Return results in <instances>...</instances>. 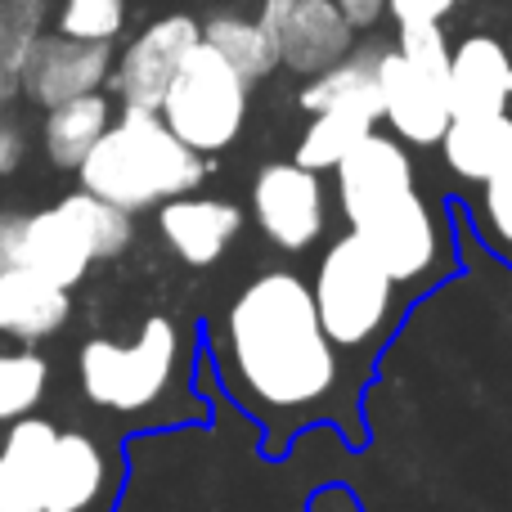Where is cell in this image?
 <instances>
[{
  "mask_svg": "<svg viewBox=\"0 0 512 512\" xmlns=\"http://www.w3.org/2000/svg\"><path fill=\"white\" fill-rule=\"evenodd\" d=\"M225 364L252 409L301 418L333 391L337 355L310 288L288 270H270L239 292L225 315Z\"/></svg>",
  "mask_w": 512,
  "mask_h": 512,
  "instance_id": "obj_1",
  "label": "cell"
},
{
  "mask_svg": "<svg viewBox=\"0 0 512 512\" xmlns=\"http://www.w3.org/2000/svg\"><path fill=\"white\" fill-rule=\"evenodd\" d=\"M77 176L90 194L126 212H144L153 203L194 194L203 185V153L189 149L158 113L126 108L122 122L108 126L104 140L86 153Z\"/></svg>",
  "mask_w": 512,
  "mask_h": 512,
  "instance_id": "obj_2",
  "label": "cell"
},
{
  "mask_svg": "<svg viewBox=\"0 0 512 512\" xmlns=\"http://www.w3.org/2000/svg\"><path fill=\"white\" fill-rule=\"evenodd\" d=\"M158 113L194 153H221L248 113V77L216 45L198 41L171 77Z\"/></svg>",
  "mask_w": 512,
  "mask_h": 512,
  "instance_id": "obj_3",
  "label": "cell"
},
{
  "mask_svg": "<svg viewBox=\"0 0 512 512\" xmlns=\"http://www.w3.org/2000/svg\"><path fill=\"white\" fill-rule=\"evenodd\" d=\"M176 355V324L167 315H153L140 324L135 342L95 337L81 346V391L113 414H140V409L158 405V396L167 391Z\"/></svg>",
  "mask_w": 512,
  "mask_h": 512,
  "instance_id": "obj_4",
  "label": "cell"
},
{
  "mask_svg": "<svg viewBox=\"0 0 512 512\" xmlns=\"http://www.w3.org/2000/svg\"><path fill=\"white\" fill-rule=\"evenodd\" d=\"M391 288H396L391 270L373 256V248L360 234L351 230L346 239H337L319 261L315 288H310L328 342L369 346L391 315Z\"/></svg>",
  "mask_w": 512,
  "mask_h": 512,
  "instance_id": "obj_5",
  "label": "cell"
},
{
  "mask_svg": "<svg viewBox=\"0 0 512 512\" xmlns=\"http://www.w3.org/2000/svg\"><path fill=\"white\" fill-rule=\"evenodd\" d=\"M203 41V27L189 14H167L153 27H144L131 45H126L122 63L113 72V90L126 108L135 113H158L162 95H167L171 77L180 72L185 54Z\"/></svg>",
  "mask_w": 512,
  "mask_h": 512,
  "instance_id": "obj_6",
  "label": "cell"
},
{
  "mask_svg": "<svg viewBox=\"0 0 512 512\" xmlns=\"http://www.w3.org/2000/svg\"><path fill=\"white\" fill-rule=\"evenodd\" d=\"M252 212L256 225L270 234V243L288 252H301L324 234V189L310 167L292 162H270L252 180Z\"/></svg>",
  "mask_w": 512,
  "mask_h": 512,
  "instance_id": "obj_7",
  "label": "cell"
},
{
  "mask_svg": "<svg viewBox=\"0 0 512 512\" xmlns=\"http://www.w3.org/2000/svg\"><path fill=\"white\" fill-rule=\"evenodd\" d=\"M378 86H382V117L396 126L400 140L409 144H436L454 122L450 108V77L418 68L400 50H382L378 59Z\"/></svg>",
  "mask_w": 512,
  "mask_h": 512,
  "instance_id": "obj_8",
  "label": "cell"
},
{
  "mask_svg": "<svg viewBox=\"0 0 512 512\" xmlns=\"http://www.w3.org/2000/svg\"><path fill=\"white\" fill-rule=\"evenodd\" d=\"M113 72V54L104 41H77V36H41L32 45V54L18 68V86L32 104L54 108L68 104L77 95L99 90Z\"/></svg>",
  "mask_w": 512,
  "mask_h": 512,
  "instance_id": "obj_9",
  "label": "cell"
},
{
  "mask_svg": "<svg viewBox=\"0 0 512 512\" xmlns=\"http://www.w3.org/2000/svg\"><path fill=\"white\" fill-rule=\"evenodd\" d=\"M351 230L387 265L391 279H418V274L432 270V261H436V221L414 189H405V194H396L391 203H382L378 212H369L360 225H351Z\"/></svg>",
  "mask_w": 512,
  "mask_h": 512,
  "instance_id": "obj_10",
  "label": "cell"
},
{
  "mask_svg": "<svg viewBox=\"0 0 512 512\" xmlns=\"http://www.w3.org/2000/svg\"><path fill=\"white\" fill-rule=\"evenodd\" d=\"M414 189V162L387 135H364L342 162H337V194H342V212L351 225H360L369 212L391 203L396 194Z\"/></svg>",
  "mask_w": 512,
  "mask_h": 512,
  "instance_id": "obj_11",
  "label": "cell"
},
{
  "mask_svg": "<svg viewBox=\"0 0 512 512\" xmlns=\"http://www.w3.org/2000/svg\"><path fill=\"white\" fill-rule=\"evenodd\" d=\"M351 32L355 23L342 14L337 0H292L283 27L274 32V45H279V63H288L292 72H315L333 68L337 59L351 54Z\"/></svg>",
  "mask_w": 512,
  "mask_h": 512,
  "instance_id": "obj_12",
  "label": "cell"
},
{
  "mask_svg": "<svg viewBox=\"0 0 512 512\" xmlns=\"http://www.w3.org/2000/svg\"><path fill=\"white\" fill-rule=\"evenodd\" d=\"M90 261H99L95 243H90V234L81 230V221L63 203L45 207V212L23 221V252H18V265L45 274V279L59 283V288H77V283L86 279Z\"/></svg>",
  "mask_w": 512,
  "mask_h": 512,
  "instance_id": "obj_13",
  "label": "cell"
},
{
  "mask_svg": "<svg viewBox=\"0 0 512 512\" xmlns=\"http://www.w3.org/2000/svg\"><path fill=\"white\" fill-rule=\"evenodd\" d=\"M243 216L234 203L221 198H167L158 212V230L167 239V248L180 256L185 265H212L221 261V252L234 243Z\"/></svg>",
  "mask_w": 512,
  "mask_h": 512,
  "instance_id": "obj_14",
  "label": "cell"
},
{
  "mask_svg": "<svg viewBox=\"0 0 512 512\" xmlns=\"http://www.w3.org/2000/svg\"><path fill=\"white\" fill-rule=\"evenodd\" d=\"M54 432L45 418H14L0 450V512H45V472H50Z\"/></svg>",
  "mask_w": 512,
  "mask_h": 512,
  "instance_id": "obj_15",
  "label": "cell"
},
{
  "mask_svg": "<svg viewBox=\"0 0 512 512\" xmlns=\"http://www.w3.org/2000/svg\"><path fill=\"white\" fill-rule=\"evenodd\" d=\"M512 99V59L495 36H468L450 54V108L454 117L504 113Z\"/></svg>",
  "mask_w": 512,
  "mask_h": 512,
  "instance_id": "obj_16",
  "label": "cell"
},
{
  "mask_svg": "<svg viewBox=\"0 0 512 512\" xmlns=\"http://www.w3.org/2000/svg\"><path fill=\"white\" fill-rule=\"evenodd\" d=\"M63 319H68V288L50 283L27 265L0 270V333L41 342V337L59 333Z\"/></svg>",
  "mask_w": 512,
  "mask_h": 512,
  "instance_id": "obj_17",
  "label": "cell"
},
{
  "mask_svg": "<svg viewBox=\"0 0 512 512\" xmlns=\"http://www.w3.org/2000/svg\"><path fill=\"white\" fill-rule=\"evenodd\" d=\"M378 59L382 50H360L337 59L333 68L315 72L310 86L301 90V108L310 117L328 113V108H355V113H369L373 122L382 117V86H378Z\"/></svg>",
  "mask_w": 512,
  "mask_h": 512,
  "instance_id": "obj_18",
  "label": "cell"
},
{
  "mask_svg": "<svg viewBox=\"0 0 512 512\" xmlns=\"http://www.w3.org/2000/svg\"><path fill=\"white\" fill-rule=\"evenodd\" d=\"M104 490V454L90 436L59 432L45 472V512H86Z\"/></svg>",
  "mask_w": 512,
  "mask_h": 512,
  "instance_id": "obj_19",
  "label": "cell"
},
{
  "mask_svg": "<svg viewBox=\"0 0 512 512\" xmlns=\"http://www.w3.org/2000/svg\"><path fill=\"white\" fill-rule=\"evenodd\" d=\"M445 162L468 180H490L512 153V117L508 113H472L454 117L441 135Z\"/></svg>",
  "mask_w": 512,
  "mask_h": 512,
  "instance_id": "obj_20",
  "label": "cell"
},
{
  "mask_svg": "<svg viewBox=\"0 0 512 512\" xmlns=\"http://www.w3.org/2000/svg\"><path fill=\"white\" fill-rule=\"evenodd\" d=\"M108 126H113V113H108V99L99 90L68 99V104H54L45 117V153H50L54 167L77 171L86 153L104 140Z\"/></svg>",
  "mask_w": 512,
  "mask_h": 512,
  "instance_id": "obj_21",
  "label": "cell"
},
{
  "mask_svg": "<svg viewBox=\"0 0 512 512\" xmlns=\"http://www.w3.org/2000/svg\"><path fill=\"white\" fill-rule=\"evenodd\" d=\"M203 41L216 45V50L248 77V86L270 77L274 63H279V45H274V36L261 27V18L252 23V18H239V14H221L203 27Z\"/></svg>",
  "mask_w": 512,
  "mask_h": 512,
  "instance_id": "obj_22",
  "label": "cell"
},
{
  "mask_svg": "<svg viewBox=\"0 0 512 512\" xmlns=\"http://www.w3.org/2000/svg\"><path fill=\"white\" fill-rule=\"evenodd\" d=\"M373 131L369 113H355V108H328V113H315L310 131L301 135L297 144V162L310 171H328Z\"/></svg>",
  "mask_w": 512,
  "mask_h": 512,
  "instance_id": "obj_23",
  "label": "cell"
},
{
  "mask_svg": "<svg viewBox=\"0 0 512 512\" xmlns=\"http://www.w3.org/2000/svg\"><path fill=\"white\" fill-rule=\"evenodd\" d=\"M59 203L68 207V212L81 221V230L90 234V243H95V256H99V261H113V256H122L126 248H131L135 230H131V212H126V207L108 203V198L90 194V189L59 198Z\"/></svg>",
  "mask_w": 512,
  "mask_h": 512,
  "instance_id": "obj_24",
  "label": "cell"
},
{
  "mask_svg": "<svg viewBox=\"0 0 512 512\" xmlns=\"http://www.w3.org/2000/svg\"><path fill=\"white\" fill-rule=\"evenodd\" d=\"M45 382H50V364L36 351L0 355V423L32 414L45 396Z\"/></svg>",
  "mask_w": 512,
  "mask_h": 512,
  "instance_id": "obj_25",
  "label": "cell"
},
{
  "mask_svg": "<svg viewBox=\"0 0 512 512\" xmlns=\"http://www.w3.org/2000/svg\"><path fill=\"white\" fill-rule=\"evenodd\" d=\"M45 0H0V68L18 81V68L41 41Z\"/></svg>",
  "mask_w": 512,
  "mask_h": 512,
  "instance_id": "obj_26",
  "label": "cell"
},
{
  "mask_svg": "<svg viewBox=\"0 0 512 512\" xmlns=\"http://www.w3.org/2000/svg\"><path fill=\"white\" fill-rule=\"evenodd\" d=\"M126 23V0H63L59 32L77 41H113Z\"/></svg>",
  "mask_w": 512,
  "mask_h": 512,
  "instance_id": "obj_27",
  "label": "cell"
},
{
  "mask_svg": "<svg viewBox=\"0 0 512 512\" xmlns=\"http://www.w3.org/2000/svg\"><path fill=\"white\" fill-rule=\"evenodd\" d=\"M477 221H481V234H486L490 248L512 261V153H508L504 167L486 180V194H481Z\"/></svg>",
  "mask_w": 512,
  "mask_h": 512,
  "instance_id": "obj_28",
  "label": "cell"
},
{
  "mask_svg": "<svg viewBox=\"0 0 512 512\" xmlns=\"http://www.w3.org/2000/svg\"><path fill=\"white\" fill-rule=\"evenodd\" d=\"M459 0H387L396 23H441Z\"/></svg>",
  "mask_w": 512,
  "mask_h": 512,
  "instance_id": "obj_29",
  "label": "cell"
},
{
  "mask_svg": "<svg viewBox=\"0 0 512 512\" xmlns=\"http://www.w3.org/2000/svg\"><path fill=\"white\" fill-rule=\"evenodd\" d=\"M23 221L18 212H0V270H14L18 252H23Z\"/></svg>",
  "mask_w": 512,
  "mask_h": 512,
  "instance_id": "obj_30",
  "label": "cell"
},
{
  "mask_svg": "<svg viewBox=\"0 0 512 512\" xmlns=\"http://www.w3.org/2000/svg\"><path fill=\"white\" fill-rule=\"evenodd\" d=\"M337 5H342V14L351 18L355 27H373L387 14V0H337Z\"/></svg>",
  "mask_w": 512,
  "mask_h": 512,
  "instance_id": "obj_31",
  "label": "cell"
},
{
  "mask_svg": "<svg viewBox=\"0 0 512 512\" xmlns=\"http://www.w3.org/2000/svg\"><path fill=\"white\" fill-rule=\"evenodd\" d=\"M18 158H23V140H18L14 126H0V176H9V171L18 167Z\"/></svg>",
  "mask_w": 512,
  "mask_h": 512,
  "instance_id": "obj_32",
  "label": "cell"
},
{
  "mask_svg": "<svg viewBox=\"0 0 512 512\" xmlns=\"http://www.w3.org/2000/svg\"><path fill=\"white\" fill-rule=\"evenodd\" d=\"M288 9H292V0H265V5H261V27H265V32H279V27H283V18H288Z\"/></svg>",
  "mask_w": 512,
  "mask_h": 512,
  "instance_id": "obj_33",
  "label": "cell"
},
{
  "mask_svg": "<svg viewBox=\"0 0 512 512\" xmlns=\"http://www.w3.org/2000/svg\"><path fill=\"white\" fill-rule=\"evenodd\" d=\"M9 81H14V77H9V72H5V68H0V99H5V95H9Z\"/></svg>",
  "mask_w": 512,
  "mask_h": 512,
  "instance_id": "obj_34",
  "label": "cell"
}]
</instances>
